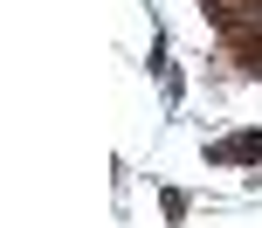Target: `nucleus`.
<instances>
[{"label": "nucleus", "instance_id": "f257e3e1", "mask_svg": "<svg viewBox=\"0 0 262 228\" xmlns=\"http://www.w3.org/2000/svg\"><path fill=\"white\" fill-rule=\"evenodd\" d=\"M207 159H214V166H262V132H235V138H221Z\"/></svg>", "mask_w": 262, "mask_h": 228}]
</instances>
